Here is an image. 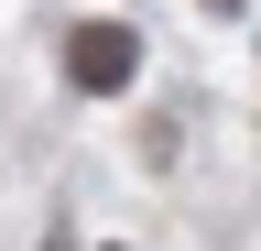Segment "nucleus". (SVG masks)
Masks as SVG:
<instances>
[{
    "label": "nucleus",
    "instance_id": "nucleus-1",
    "mask_svg": "<svg viewBox=\"0 0 261 251\" xmlns=\"http://www.w3.org/2000/svg\"><path fill=\"white\" fill-rule=\"evenodd\" d=\"M130 77H142V33L130 22H76L65 33V87L76 99H120Z\"/></svg>",
    "mask_w": 261,
    "mask_h": 251
}]
</instances>
